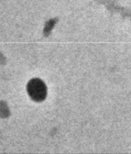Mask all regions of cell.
<instances>
[{"mask_svg": "<svg viewBox=\"0 0 131 154\" xmlns=\"http://www.w3.org/2000/svg\"><path fill=\"white\" fill-rule=\"evenodd\" d=\"M29 93L35 100H41L45 96V87L39 80H34L29 85Z\"/></svg>", "mask_w": 131, "mask_h": 154, "instance_id": "1", "label": "cell"}]
</instances>
